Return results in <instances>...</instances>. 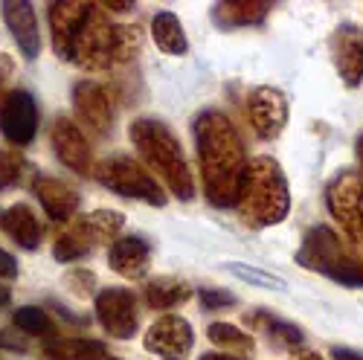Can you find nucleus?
I'll return each instance as SVG.
<instances>
[{
    "label": "nucleus",
    "instance_id": "13",
    "mask_svg": "<svg viewBox=\"0 0 363 360\" xmlns=\"http://www.w3.org/2000/svg\"><path fill=\"white\" fill-rule=\"evenodd\" d=\"M73 111L94 134H99V137L111 134V128H113V96H111V90L105 84H99L94 79L76 81Z\"/></svg>",
    "mask_w": 363,
    "mask_h": 360
},
{
    "label": "nucleus",
    "instance_id": "21",
    "mask_svg": "<svg viewBox=\"0 0 363 360\" xmlns=\"http://www.w3.org/2000/svg\"><path fill=\"white\" fill-rule=\"evenodd\" d=\"M267 0H227V4H216L213 21L221 29H241V26H262L264 18L270 15Z\"/></svg>",
    "mask_w": 363,
    "mask_h": 360
},
{
    "label": "nucleus",
    "instance_id": "6",
    "mask_svg": "<svg viewBox=\"0 0 363 360\" xmlns=\"http://www.w3.org/2000/svg\"><path fill=\"white\" fill-rule=\"evenodd\" d=\"M94 177L113 195L134 198L151 206H166V192L160 186V180L128 154H111L99 160L94 166Z\"/></svg>",
    "mask_w": 363,
    "mask_h": 360
},
{
    "label": "nucleus",
    "instance_id": "35",
    "mask_svg": "<svg viewBox=\"0 0 363 360\" xmlns=\"http://www.w3.org/2000/svg\"><path fill=\"white\" fill-rule=\"evenodd\" d=\"M50 308L62 317L65 322H70V325H87V317L84 314H73L67 305H62V303H55V299H50Z\"/></svg>",
    "mask_w": 363,
    "mask_h": 360
},
{
    "label": "nucleus",
    "instance_id": "43",
    "mask_svg": "<svg viewBox=\"0 0 363 360\" xmlns=\"http://www.w3.org/2000/svg\"><path fill=\"white\" fill-rule=\"evenodd\" d=\"M0 360H4V357H0Z\"/></svg>",
    "mask_w": 363,
    "mask_h": 360
},
{
    "label": "nucleus",
    "instance_id": "28",
    "mask_svg": "<svg viewBox=\"0 0 363 360\" xmlns=\"http://www.w3.org/2000/svg\"><path fill=\"white\" fill-rule=\"evenodd\" d=\"M143 50V29L134 23H113V64L134 62Z\"/></svg>",
    "mask_w": 363,
    "mask_h": 360
},
{
    "label": "nucleus",
    "instance_id": "31",
    "mask_svg": "<svg viewBox=\"0 0 363 360\" xmlns=\"http://www.w3.org/2000/svg\"><path fill=\"white\" fill-rule=\"evenodd\" d=\"M65 285L70 288V293H76L82 299L94 296L96 293V274H94V270H87V267H73V270H67Z\"/></svg>",
    "mask_w": 363,
    "mask_h": 360
},
{
    "label": "nucleus",
    "instance_id": "27",
    "mask_svg": "<svg viewBox=\"0 0 363 360\" xmlns=\"http://www.w3.org/2000/svg\"><path fill=\"white\" fill-rule=\"evenodd\" d=\"M12 325L18 328L21 334H26V337H50L52 340V334H55V322L38 305H21V308H15Z\"/></svg>",
    "mask_w": 363,
    "mask_h": 360
},
{
    "label": "nucleus",
    "instance_id": "25",
    "mask_svg": "<svg viewBox=\"0 0 363 360\" xmlns=\"http://www.w3.org/2000/svg\"><path fill=\"white\" fill-rule=\"evenodd\" d=\"M245 322L253 328V332H262L270 343H277V346H285V349H296L302 346V332H299V325L294 322H285L274 314H267V311H253L245 317Z\"/></svg>",
    "mask_w": 363,
    "mask_h": 360
},
{
    "label": "nucleus",
    "instance_id": "10",
    "mask_svg": "<svg viewBox=\"0 0 363 360\" xmlns=\"http://www.w3.org/2000/svg\"><path fill=\"white\" fill-rule=\"evenodd\" d=\"M145 349L151 354H157L160 360H186L192 346H195V334L186 317L180 314H163L148 325V332L143 337Z\"/></svg>",
    "mask_w": 363,
    "mask_h": 360
},
{
    "label": "nucleus",
    "instance_id": "23",
    "mask_svg": "<svg viewBox=\"0 0 363 360\" xmlns=\"http://www.w3.org/2000/svg\"><path fill=\"white\" fill-rule=\"evenodd\" d=\"M151 38H155L157 50L166 55H186L189 52V38L184 33V23L174 12H157L151 18Z\"/></svg>",
    "mask_w": 363,
    "mask_h": 360
},
{
    "label": "nucleus",
    "instance_id": "16",
    "mask_svg": "<svg viewBox=\"0 0 363 360\" xmlns=\"http://www.w3.org/2000/svg\"><path fill=\"white\" fill-rule=\"evenodd\" d=\"M108 264L116 276L128 282H143L151 267V244L143 235H119L108 247Z\"/></svg>",
    "mask_w": 363,
    "mask_h": 360
},
{
    "label": "nucleus",
    "instance_id": "17",
    "mask_svg": "<svg viewBox=\"0 0 363 360\" xmlns=\"http://www.w3.org/2000/svg\"><path fill=\"white\" fill-rule=\"evenodd\" d=\"M4 21L9 33L23 52L26 62H35L41 55V29H38V15L29 0H6L4 4Z\"/></svg>",
    "mask_w": 363,
    "mask_h": 360
},
{
    "label": "nucleus",
    "instance_id": "36",
    "mask_svg": "<svg viewBox=\"0 0 363 360\" xmlns=\"http://www.w3.org/2000/svg\"><path fill=\"white\" fill-rule=\"evenodd\" d=\"M105 12H131L134 4L131 0H105V4H99Z\"/></svg>",
    "mask_w": 363,
    "mask_h": 360
},
{
    "label": "nucleus",
    "instance_id": "29",
    "mask_svg": "<svg viewBox=\"0 0 363 360\" xmlns=\"http://www.w3.org/2000/svg\"><path fill=\"white\" fill-rule=\"evenodd\" d=\"M26 169H29V163L18 148H0V189H9L15 184H21Z\"/></svg>",
    "mask_w": 363,
    "mask_h": 360
},
{
    "label": "nucleus",
    "instance_id": "11",
    "mask_svg": "<svg viewBox=\"0 0 363 360\" xmlns=\"http://www.w3.org/2000/svg\"><path fill=\"white\" fill-rule=\"evenodd\" d=\"M0 134L12 148H23L38 134V102L29 90H12L0 105Z\"/></svg>",
    "mask_w": 363,
    "mask_h": 360
},
{
    "label": "nucleus",
    "instance_id": "24",
    "mask_svg": "<svg viewBox=\"0 0 363 360\" xmlns=\"http://www.w3.org/2000/svg\"><path fill=\"white\" fill-rule=\"evenodd\" d=\"M145 303L148 308H157V311H169L184 305L186 299H192V285H186L184 279H174V276H157L145 285Z\"/></svg>",
    "mask_w": 363,
    "mask_h": 360
},
{
    "label": "nucleus",
    "instance_id": "12",
    "mask_svg": "<svg viewBox=\"0 0 363 360\" xmlns=\"http://www.w3.org/2000/svg\"><path fill=\"white\" fill-rule=\"evenodd\" d=\"M247 116L259 140H277L288 125V96L279 87L262 84L247 99Z\"/></svg>",
    "mask_w": 363,
    "mask_h": 360
},
{
    "label": "nucleus",
    "instance_id": "34",
    "mask_svg": "<svg viewBox=\"0 0 363 360\" xmlns=\"http://www.w3.org/2000/svg\"><path fill=\"white\" fill-rule=\"evenodd\" d=\"M0 279H18V261L12 253H6L4 247H0Z\"/></svg>",
    "mask_w": 363,
    "mask_h": 360
},
{
    "label": "nucleus",
    "instance_id": "8",
    "mask_svg": "<svg viewBox=\"0 0 363 360\" xmlns=\"http://www.w3.org/2000/svg\"><path fill=\"white\" fill-rule=\"evenodd\" d=\"M325 206L346 235L363 244V174L357 169H343L325 186Z\"/></svg>",
    "mask_w": 363,
    "mask_h": 360
},
{
    "label": "nucleus",
    "instance_id": "38",
    "mask_svg": "<svg viewBox=\"0 0 363 360\" xmlns=\"http://www.w3.org/2000/svg\"><path fill=\"white\" fill-rule=\"evenodd\" d=\"M331 354H335V360H363V351H354V349H346V346H337Z\"/></svg>",
    "mask_w": 363,
    "mask_h": 360
},
{
    "label": "nucleus",
    "instance_id": "33",
    "mask_svg": "<svg viewBox=\"0 0 363 360\" xmlns=\"http://www.w3.org/2000/svg\"><path fill=\"white\" fill-rule=\"evenodd\" d=\"M0 349H9V351H29V340L21 332H12V328H4L0 332Z\"/></svg>",
    "mask_w": 363,
    "mask_h": 360
},
{
    "label": "nucleus",
    "instance_id": "3",
    "mask_svg": "<svg viewBox=\"0 0 363 360\" xmlns=\"http://www.w3.org/2000/svg\"><path fill=\"white\" fill-rule=\"evenodd\" d=\"M235 209L241 224H247L250 230H267L288 218L291 192H288L285 171L274 157L259 154L247 160Z\"/></svg>",
    "mask_w": 363,
    "mask_h": 360
},
{
    "label": "nucleus",
    "instance_id": "9",
    "mask_svg": "<svg viewBox=\"0 0 363 360\" xmlns=\"http://www.w3.org/2000/svg\"><path fill=\"white\" fill-rule=\"evenodd\" d=\"M96 320L113 340H131L140 328L137 296L128 288H105L96 293Z\"/></svg>",
    "mask_w": 363,
    "mask_h": 360
},
{
    "label": "nucleus",
    "instance_id": "39",
    "mask_svg": "<svg viewBox=\"0 0 363 360\" xmlns=\"http://www.w3.org/2000/svg\"><path fill=\"white\" fill-rule=\"evenodd\" d=\"M201 360H245V357H235V354H221V351H209V354H201Z\"/></svg>",
    "mask_w": 363,
    "mask_h": 360
},
{
    "label": "nucleus",
    "instance_id": "1",
    "mask_svg": "<svg viewBox=\"0 0 363 360\" xmlns=\"http://www.w3.org/2000/svg\"><path fill=\"white\" fill-rule=\"evenodd\" d=\"M192 134H195V152L201 163L206 201L218 209L235 206L241 177H245L247 169V152L235 123L224 111L209 108L195 116Z\"/></svg>",
    "mask_w": 363,
    "mask_h": 360
},
{
    "label": "nucleus",
    "instance_id": "42",
    "mask_svg": "<svg viewBox=\"0 0 363 360\" xmlns=\"http://www.w3.org/2000/svg\"><path fill=\"white\" fill-rule=\"evenodd\" d=\"M357 163H360V174H363V134L357 137Z\"/></svg>",
    "mask_w": 363,
    "mask_h": 360
},
{
    "label": "nucleus",
    "instance_id": "22",
    "mask_svg": "<svg viewBox=\"0 0 363 360\" xmlns=\"http://www.w3.org/2000/svg\"><path fill=\"white\" fill-rule=\"evenodd\" d=\"M38 360H119L99 340H50Z\"/></svg>",
    "mask_w": 363,
    "mask_h": 360
},
{
    "label": "nucleus",
    "instance_id": "15",
    "mask_svg": "<svg viewBox=\"0 0 363 360\" xmlns=\"http://www.w3.org/2000/svg\"><path fill=\"white\" fill-rule=\"evenodd\" d=\"M331 58L346 87L363 81V29L357 23H340L331 35Z\"/></svg>",
    "mask_w": 363,
    "mask_h": 360
},
{
    "label": "nucleus",
    "instance_id": "14",
    "mask_svg": "<svg viewBox=\"0 0 363 360\" xmlns=\"http://www.w3.org/2000/svg\"><path fill=\"white\" fill-rule=\"evenodd\" d=\"M50 142L55 157L62 160L76 174H94V157H90V145L82 134V128L67 116H58L50 128Z\"/></svg>",
    "mask_w": 363,
    "mask_h": 360
},
{
    "label": "nucleus",
    "instance_id": "26",
    "mask_svg": "<svg viewBox=\"0 0 363 360\" xmlns=\"http://www.w3.org/2000/svg\"><path fill=\"white\" fill-rule=\"evenodd\" d=\"M206 337H209V343L218 346V349H224L227 354L245 357V360L256 351L253 334H250V332H241V328L233 325V322H213V325L206 328Z\"/></svg>",
    "mask_w": 363,
    "mask_h": 360
},
{
    "label": "nucleus",
    "instance_id": "18",
    "mask_svg": "<svg viewBox=\"0 0 363 360\" xmlns=\"http://www.w3.org/2000/svg\"><path fill=\"white\" fill-rule=\"evenodd\" d=\"M90 12V4H79V0H58V4H50V38H52V50L58 58H70V47L76 41L79 26L84 23Z\"/></svg>",
    "mask_w": 363,
    "mask_h": 360
},
{
    "label": "nucleus",
    "instance_id": "7",
    "mask_svg": "<svg viewBox=\"0 0 363 360\" xmlns=\"http://www.w3.org/2000/svg\"><path fill=\"white\" fill-rule=\"evenodd\" d=\"M67 62L87 73H105L113 67V23L111 12H105L99 4H90V12L79 26Z\"/></svg>",
    "mask_w": 363,
    "mask_h": 360
},
{
    "label": "nucleus",
    "instance_id": "5",
    "mask_svg": "<svg viewBox=\"0 0 363 360\" xmlns=\"http://www.w3.org/2000/svg\"><path fill=\"white\" fill-rule=\"evenodd\" d=\"M123 227H125L123 213H116V209H94V213H87L82 218L67 221V227L58 232L52 244V256L58 261H79L102 244L111 247L119 238Z\"/></svg>",
    "mask_w": 363,
    "mask_h": 360
},
{
    "label": "nucleus",
    "instance_id": "2",
    "mask_svg": "<svg viewBox=\"0 0 363 360\" xmlns=\"http://www.w3.org/2000/svg\"><path fill=\"white\" fill-rule=\"evenodd\" d=\"M128 140L134 145L137 157L143 160V166L160 184H166L172 195H177L180 201L195 198V177L186 163L184 145H180V140L166 123L151 119V116H140L128 125Z\"/></svg>",
    "mask_w": 363,
    "mask_h": 360
},
{
    "label": "nucleus",
    "instance_id": "32",
    "mask_svg": "<svg viewBox=\"0 0 363 360\" xmlns=\"http://www.w3.org/2000/svg\"><path fill=\"white\" fill-rule=\"evenodd\" d=\"M198 299H201V308L203 311H221V308H233L238 303L235 293L221 291V288H203L198 293Z\"/></svg>",
    "mask_w": 363,
    "mask_h": 360
},
{
    "label": "nucleus",
    "instance_id": "20",
    "mask_svg": "<svg viewBox=\"0 0 363 360\" xmlns=\"http://www.w3.org/2000/svg\"><path fill=\"white\" fill-rule=\"evenodd\" d=\"M0 227H4V232L23 250H38L41 247L44 227H41L35 209L29 203H15V206L4 209V213H0Z\"/></svg>",
    "mask_w": 363,
    "mask_h": 360
},
{
    "label": "nucleus",
    "instance_id": "19",
    "mask_svg": "<svg viewBox=\"0 0 363 360\" xmlns=\"http://www.w3.org/2000/svg\"><path fill=\"white\" fill-rule=\"evenodd\" d=\"M33 189L44 206V213L52 218V221H73V215L79 213L82 206V198L73 186H67L65 180L58 177H50V174H38L33 180Z\"/></svg>",
    "mask_w": 363,
    "mask_h": 360
},
{
    "label": "nucleus",
    "instance_id": "41",
    "mask_svg": "<svg viewBox=\"0 0 363 360\" xmlns=\"http://www.w3.org/2000/svg\"><path fill=\"white\" fill-rule=\"evenodd\" d=\"M12 303V293H9V288L6 285H0V308H6Z\"/></svg>",
    "mask_w": 363,
    "mask_h": 360
},
{
    "label": "nucleus",
    "instance_id": "40",
    "mask_svg": "<svg viewBox=\"0 0 363 360\" xmlns=\"http://www.w3.org/2000/svg\"><path fill=\"white\" fill-rule=\"evenodd\" d=\"M12 73V64H9V58L6 55H0V84H4V79Z\"/></svg>",
    "mask_w": 363,
    "mask_h": 360
},
{
    "label": "nucleus",
    "instance_id": "37",
    "mask_svg": "<svg viewBox=\"0 0 363 360\" xmlns=\"http://www.w3.org/2000/svg\"><path fill=\"white\" fill-rule=\"evenodd\" d=\"M288 360H323V354H317L314 349H306V346H296V349H291Z\"/></svg>",
    "mask_w": 363,
    "mask_h": 360
},
{
    "label": "nucleus",
    "instance_id": "30",
    "mask_svg": "<svg viewBox=\"0 0 363 360\" xmlns=\"http://www.w3.org/2000/svg\"><path fill=\"white\" fill-rule=\"evenodd\" d=\"M227 270L233 276H238L241 282H247V285H256V288H270V291H285V279L274 276V274H267V270H259V267H247V264H227Z\"/></svg>",
    "mask_w": 363,
    "mask_h": 360
},
{
    "label": "nucleus",
    "instance_id": "4",
    "mask_svg": "<svg viewBox=\"0 0 363 360\" xmlns=\"http://www.w3.org/2000/svg\"><path fill=\"white\" fill-rule=\"evenodd\" d=\"M296 264L328 276L331 282L346 288H363V261L360 256L343 242L340 232L325 224L311 227L302 235V244L296 250Z\"/></svg>",
    "mask_w": 363,
    "mask_h": 360
}]
</instances>
